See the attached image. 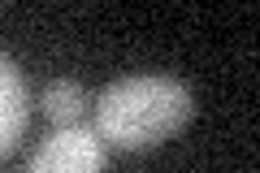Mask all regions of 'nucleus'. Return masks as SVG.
Listing matches in <instances>:
<instances>
[{"label": "nucleus", "mask_w": 260, "mask_h": 173, "mask_svg": "<svg viewBox=\"0 0 260 173\" xmlns=\"http://www.w3.org/2000/svg\"><path fill=\"white\" fill-rule=\"evenodd\" d=\"M26 121H30V87L22 78L18 61L0 52V156H9L18 147Z\"/></svg>", "instance_id": "3"}, {"label": "nucleus", "mask_w": 260, "mask_h": 173, "mask_svg": "<svg viewBox=\"0 0 260 173\" xmlns=\"http://www.w3.org/2000/svg\"><path fill=\"white\" fill-rule=\"evenodd\" d=\"M104 169H109V152L91 126L52 130L26 160V173H104Z\"/></svg>", "instance_id": "2"}, {"label": "nucleus", "mask_w": 260, "mask_h": 173, "mask_svg": "<svg viewBox=\"0 0 260 173\" xmlns=\"http://www.w3.org/2000/svg\"><path fill=\"white\" fill-rule=\"evenodd\" d=\"M39 109H44V117L52 121L56 130L61 126H78V117L87 113V91L74 78H52L44 91H39Z\"/></svg>", "instance_id": "4"}, {"label": "nucleus", "mask_w": 260, "mask_h": 173, "mask_svg": "<svg viewBox=\"0 0 260 173\" xmlns=\"http://www.w3.org/2000/svg\"><path fill=\"white\" fill-rule=\"evenodd\" d=\"M191 113L195 100L174 74H126L104 87L91 130L104 139V147L113 143L121 152H143L174 139L191 121Z\"/></svg>", "instance_id": "1"}]
</instances>
